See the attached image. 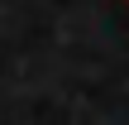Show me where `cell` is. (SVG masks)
Segmentation results:
<instances>
[{
    "label": "cell",
    "instance_id": "6da1fadb",
    "mask_svg": "<svg viewBox=\"0 0 129 125\" xmlns=\"http://www.w3.org/2000/svg\"><path fill=\"white\" fill-rule=\"evenodd\" d=\"M124 5H129V0H124Z\"/></svg>",
    "mask_w": 129,
    "mask_h": 125
}]
</instances>
